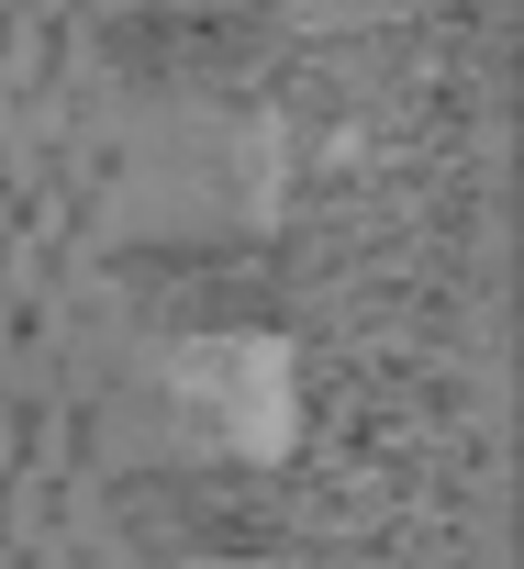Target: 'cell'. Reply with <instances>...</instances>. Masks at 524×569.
Wrapping results in <instances>:
<instances>
[{
    "label": "cell",
    "mask_w": 524,
    "mask_h": 569,
    "mask_svg": "<svg viewBox=\"0 0 524 569\" xmlns=\"http://www.w3.org/2000/svg\"><path fill=\"white\" fill-rule=\"evenodd\" d=\"M256 134L245 123H168L134 146V212L157 234H234L256 212Z\"/></svg>",
    "instance_id": "cell-1"
}]
</instances>
